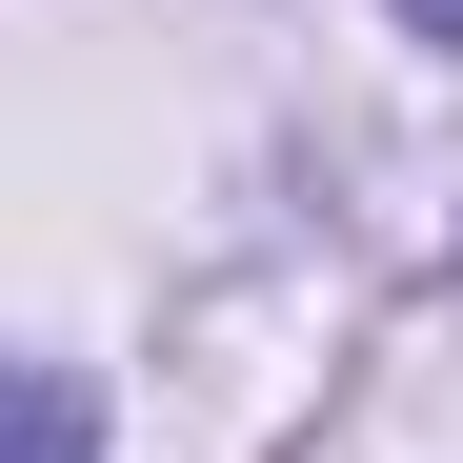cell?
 I'll return each instance as SVG.
<instances>
[{
  "label": "cell",
  "instance_id": "obj_1",
  "mask_svg": "<svg viewBox=\"0 0 463 463\" xmlns=\"http://www.w3.org/2000/svg\"><path fill=\"white\" fill-rule=\"evenodd\" d=\"M21 463H81V363H41V383H21Z\"/></svg>",
  "mask_w": 463,
  "mask_h": 463
},
{
  "label": "cell",
  "instance_id": "obj_2",
  "mask_svg": "<svg viewBox=\"0 0 463 463\" xmlns=\"http://www.w3.org/2000/svg\"><path fill=\"white\" fill-rule=\"evenodd\" d=\"M403 21H423V41H463V0H403Z\"/></svg>",
  "mask_w": 463,
  "mask_h": 463
}]
</instances>
